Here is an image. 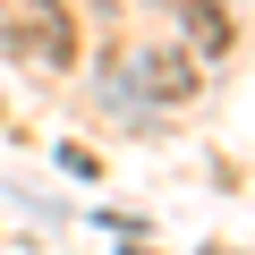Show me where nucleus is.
<instances>
[{"label":"nucleus","instance_id":"2","mask_svg":"<svg viewBox=\"0 0 255 255\" xmlns=\"http://www.w3.org/2000/svg\"><path fill=\"white\" fill-rule=\"evenodd\" d=\"M136 85H145L153 102H187V94L204 85V68H196L187 51H170V43H162V51H136Z\"/></svg>","mask_w":255,"mask_h":255},{"label":"nucleus","instance_id":"1","mask_svg":"<svg viewBox=\"0 0 255 255\" xmlns=\"http://www.w3.org/2000/svg\"><path fill=\"white\" fill-rule=\"evenodd\" d=\"M0 34H9V51L34 60V68H68L77 60V26H68L60 0H17V9L0 17Z\"/></svg>","mask_w":255,"mask_h":255}]
</instances>
